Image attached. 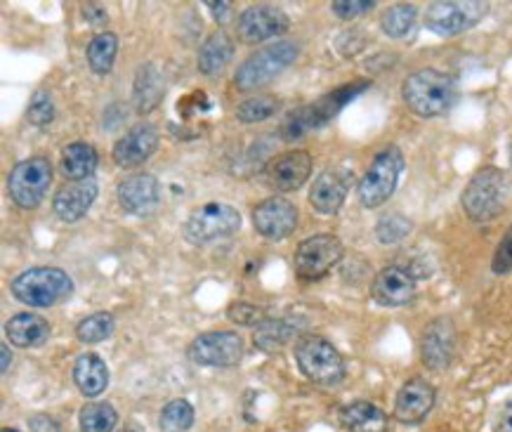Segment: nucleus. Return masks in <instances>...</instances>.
<instances>
[{
  "label": "nucleus",
  "instance_id": "1",
  "mask_svg": "<svg viewBox=\"0 0 512 432\" xmlns=\"http://www.w3.org/2000/svg\"><path fill=\"white\" fill-rule=\"evenodd\" d=\"M404 104L420 119H435L454 107L458 100V83L454 76L437 69H420L406 76L402 85Z\"/></svg>",
  "mask_w": 512,
  "mask_h": 432
},
{
  "label": "nucleus",
  "instance_id": "2",
  "mask_svg": "<svg viewBox=\"0 0 512 432\" xmlns=\"http://www.w3.org/2000/svg\"><path fill=\"white\" fill-rule=\"evenodd\" d=\"M369 85H371L369 81L345 83L343 88H338V90H333V93H326L324 97H319L317 102L291 111L279 128L284 142H293V140H298V137L312 133V130L326 126L333 116H338L340 111H343L347 104L354 100V97H359L361 93H364Z\"/></svg>",
  "mask_w": 512,
  "mask_h": 432
},
{
  "label": "nucleus",
  "instance_id": "3",
  "mask_svg": "<svg viewBox=\"0 0 512 432\" xmlns=\"http://www.w3.org/2000/svg\"><path fill=\"white\" fill-rule=\"evenodd\" d=\"M510 182L505 170L496 166H487L472 175L463 189L461 204L465 215L472 222H491L503 213L508 204Z\"/></svg>",
  "mask_w": 512,
  "mask_h": 432
},
{
  "label": "nucleus",
  "instance_id": "4",
  "mask_svg": "<svg viewBox=\"0 0 512 432\" xmlns=\"http://www.w3.org/2000/svg\"><path fill=\"white\" fill-rule=\"evenodd\" d=\"M293 355L295 362L300 366V371H303L314 385H321V388H336V385L343 383L347 371L345 359L331 340L314 336V333H305V336L295 340Z\"/></svg>",
  "mask_w": 512,
  "mask_h": 432
},
{
  "label": "nucleus",
  "instance_id": "5",
  "mask_svg": "<svg viewBox=\"0 0 512 432\" xmlns=\"http://www.w3.org/2000/svg\"><path fill=\"white\" fill-rule=\"evenodd\" d=\"M300 48L293 41H277L265 48H258L251 57H246L244 64L236 69L234 85L244 93H253V90L265 88L279 78L291 64L298 60Z\"/></svg>",
  "mask_w": 512,
  "mask_h": 432
},
{
  "label": "nucleus",
  "instance_id": "6",
  "mask_svg": "<svg viewBox=\"0 0 512 432\" xmlns=\"http://www.w3.org/2000/svg\"><path fill=\"white\" fill-rule=\"evenodd\" d=\"M10 291L29 307H52L71 296L74 281L59 267H31L12 279Z\"/></svg>",
  "mask_w": 512,
  "mask_h": 432
},
{
  "label": "nucleus",
  "instance_id": "7",
  "mask_svg": "<svg viewBox=\"0 0 512 432\" xmlns=\"http://www.w3.org/2000/svg\"><path fill=\"white\" fill-rule=\"evenodd\" d=\"M404 170V156L397 147H387L373 156L369 170L359 180V201L366 208L383 206L399 185Z\"/></svg>",
  "mask_w": 512,
  "mask_h": 432
},
{
  "label": "nucleus",
  "instance_id": "8",
  "mask_svg": "<svg viewBox=\"0 0 512 432\" xmlns=\"http://www.w3.org/2000/svg\"><path fill=\"white\" fill-rule=\"evenodd\" d=\"M241 213L229 204H206L189 213L182 234L189 244L206 246L220 239H229L239 232Z\"/></svg>",
  "mask_w": 512,
  "mask_h": 432
},
{
  "label": "nucleus",
  "instance_id": "9",
  "mask_svg": "<svg viewBox=\"0 0 512 432\" xmlns=\"http://www.w3.org/2000/svg\"><path fill=\"white\" fill-rule=\"evenodd\" d=\"M487 12L489 3H482V0H439L428 5L425 26L432 34L451 38L475 29L487 17Z\"/></svg>",
  "mask_w": 512,
  "mask_h": 432
},
{
  "label": "nucleus",
  "instance_id": "10",
  "mask_svg": "<svg viewBox=\"0 0 512 432\" xmlns=\"http://www.w3.org/2000/svg\"><path fill=\"white\" fill-rule=\"evenodd\" d=\"M52 182V163L43 156L19 161L8 175V189L12 201L19 208H36L48 194Z\"/></svg>",
  "mask_w": 512,
  "mask_h": 432
},
{
  "label": "nucleus",
  "instance_id": "11",
  "mask_svg": "<svg viewBox=\"0 0 512 432\" xmlns=\"http://www.w3.org/2000/svg\"><path fill=\"white\" fill-rule=\"evenodd\" d=\"M189 359L208 369H232L244 359V338L234 331H210L192 340Z\"/></svg>",
  "mask_w": 512,
  "mask_h": 432
},
{
  "label": "nucleus",
  "instance_id": "12",
  "mask_svg": "<svg viewBox=\"0 0 512 432\" xmlns=\"http://www.w3.org/2000/svg\"><path fill=\"white\" fill-rule=\"evenodd\" d=\"M343 244L333 234H317V237L305 239L295 248L293 265L300 279L314 281L326 277L328 272L343 260Z\"/></svg>",
  "mask_w": 512,
  "mask_h": 432
},
{
  "label": "nucleus",
  "instance_id": "13",
  "mask_svg": "<svg viewBox=\"0 0 512 432\" xmlns=\"http://www.w3.org/2000/svg\"><path fill=\"white\" fill-rule=\"evenodd\" d=\"M458 348L456 324L451 317H437L425 326L420 338V359L430 371H446L454 362Z\"/></svg>",
  "mask_w": 512,
  "mask_h": 432
},
{
  "label": "nucleus",
  "instance_id": "14",
  "mask_svg": "<svg viewBox=\"0 0 512 432\" xmlns=\"http://www.w3.org/2000/svg\"><path fill=\"white\" fill-rule=\"evenodd\" d=\"M291 19L286 17V12L277 8V5H251L241 12L239 17V38L246 45H258L269 38H277L286 34Z\"/></svg>",
  "mask_w": 512,
  "mask_h": 432
},
{
  "label": "nucleus",
  "instance_id": "15",
  "mask_svg": "<svg viewBox=\"0 0 512 432\" xmlns=\"http://www.w3.org/2000/svg\"><path fill=\"white\" fill-rule=\"evenodd\" d=\"M253 227L267 241H284L298 227V208L284 196H272L253 208Z\"/></svg>",
  "mask_w": 512,
  "mask_h": 432
},
{
  "label": "nucleus",
  "instance_id": "16",
  "mask_svg": "<svg viewBox=\"0 0 512 432\" xmlns=\"http://www.w3.org/2000/svg\"><path fill=\"white\" fill-rule=\"evenodd\" d=\"M116 196L123 211L137 218H147L161 204V185L154 175L137 173L118 185Z\"/></svg>",
  "mask_w": 512,
  "mask_h": 432
},
{
  "label": "nucleus",
  "instance_id": "17",
  "mask_svg": "<svg viewBox=\"0 0 512 432\" xmlns=\"http://www.w3.org/2000/svg\"><path fill=\"white\" fill-rule=\"evenodd\" d=\"M312 175V156L305 149H295V152H286L274 156L267 163L265 178L269 187H274L277 192H295L307 182Z\"/></svg>",
  "mask_w": 512,
  "mask_h": 432
},
{
  "label": "nucleus",
  "instance_id": "18",
  "mask_svg": "<svg viewBox=\"0 0 512 432\" xmlns=\"http://www.w3.org/2000/svg\"><path fill=\"white\" fill-rule=\"evenodd\" d=\"M437 392L423 378H411L399 388L395 397V421L402 425H420L435 409Z\"/></svg>",
  "mask_w": 512,
  "mask_h": 432
},
{
  "label": "nucleus",
  "instance_id": "19",
  "mask_svg": "<svg viewBox=\"0 0 512 432\" xmlns=\"http://www.w3.org/2000/svg\"><path fill=\"white\" fill-rule=\"evenodd\" d=\"M371 298L383 307H404L416 298V279L399 265H387L371 284Z\"/></svg>",
  "mask_w": 512,
  "mask_h": 432
},
{
  "label": "nucleus",
  "instance_id": "20",
  "mask_svg": "<svg viewBox=\"0 0 512 432\" xmlns=\"http://www.w3.org/2000/svg\"><path fill=\"white\" fill-rule=\"evenodd\" d=\"M97 199V180L88 178L81 182H67L62 189H57L52 199V211L62 222H78L88 215Z\"/></svg>",
  "mask_w": 512,
  "mask_h": 432
},
{
  "label": "nucleus",
  "instance_id": "21",
  "mask_svg": "<svg viewBox=\"0 0 512 432\" xmlns=\"http://www.w3.org/2000/svg\"><path fill=\"white\" fill-rule=\"evenodd\" d=\"M159 147V130L149 123L128 130L114 147V163L121 168H135L144 163Z\"/></svg>",
  "mask_w": 512,
  "mask_h": 432
},
{
  "label": "nucleus",
  "instance_id": "22",
  "mask_svg": "<svg viewBox=\"0 0 512 432\" xmlns=\"http://www.w3.org/2000/svg\"><path fill=\"white\" fill-rule=\"evenodd\" d=\"M350 175L340 168H328L314 180L310 189V204L321 215H336L345 204Z\"/></svg>",
  "mask_w": 512,
  "mask_h": 432
},
{
  "label": "nucleus",
  "instance_id": "23",
  "mask_svg": "<svg viewBox=\"0 0 512 432\" xmlns=\"http://www.w3.org/2000/svg\"><path fill=\"white\" fill-rule=\"evenodd\" d=\"M338 421L347 432H387L390 430V418L380 407L366 399H354L347 402L338 411Z\"/></svg>",
  "mask_w": 512,
  "mask_h": 432
},
{
  "label": "nucleus",
  "instance_id": "24",
  "mask_svg": "<svg viewBox=\"0 0 512 432\" xmlns=\"http://www.w3.org/2000/svg\"><path fill=\"white\" fill-rule=\"evenodd\" d=\"M5 333H8L10 343L15 345V348L31 350L48 343L50 324L34 312H19L5 324Z\"/></svg>",
  "mask_w": 512,
  "mask_h": 432
},
{
  "label": "nucleus",
  "instance_id": "25",
  "mask_svg": "<svg viewBox=\"0 0 512 432\" xmlns=\"http://www.w3.org/2000/svg\"><path fill=\"white\" fill-rule=\"evenodd\" d=\"M163 95H166V83H163V74L156 69V64L147 62L137 69L135 85H133V102L140 114H152L159 107Z\"/></svg>",
  "mask_w": 512,
  "mask_h": 432
},
{
  "label": "nucleus",
  "instance_id": "26",
  "mask_svg": "<svg viewBox=\"0 0 512 432\" xmlns=\"http://www.w3.org/2000/svg\"><path fill=\"white\" fill-rule=\"evenodd\" d=\"M74 383L85 397H100L109 385V369L102 357L85 352L74 364Z\"/></svg>",
  "mask_w": 512,
  "mask_h": 432
},
{
  "label": "nucleus",
  "instance_id": "27",
  "mask_svg": "<svg viewBox=\"0 0 512 432\" xmlns=\"http://www.w3.org/2000/svg\"><path fill=\"white\" fill-rule=\"evenodd\" d=\"M234 57V43L225 31H213L199 50V71L203 76H218L229 67Z\"/></svg>",
  "mask_w": 512,
  "mask_h": 432
},
{
  "label": "nucleus",
  "instance_id": "28",
  "mask_svg": "<svg viewBox=\"0 0 512 432\" xmlns=\"http://www.w3.org/2000/svg\"><path fill=\"white\" fill-rule=\"evenodd\" d=\"M97 163H100V159H97L93 144L71 142L62 149V173L64 178H69L71 182L93 178Z\"/></svg>",
  "mask_w": 512,
  "mask_h": 432
},
{
  "label": "nucleus",
  "instance_id": "29",
  "mask_svg": "<svg viewBox=\"0 0 512 432\" xmlns=\"http://www.w3.org/2000/svg\"><path fill=\"white\" fill-rule=\"evenodd\" d=\"M416 17H418L416 5H409V3L392 5V8H387L383 12V17H380V29H383V34L390 38H404L411 34L413 24H416Z\"/></svg>",
  "mask_w": 512,
  "mask_h": 432
},
{
  "label": "nucleus",
  "instance_id": "30",
  "mask_svg": "<svg viewBox=\"0 0 512 432\" xmlns=\"http://www.w3.org/2000/svg\"><path fill=\"white\" fill-rule=\"evenodd\" d=\"M118 52V38L111 34V31H104V34H97L93 41L88 43V64L95 74H109L111 67H114Z\"/></svg>",
  "mask_w": 512,
  "mask_h": 432
},
{
  "label": "nucleus",
  "instance_id": "31",
  "mask_svg": "<svg viewBox=\"0 0 512 432\" xmlns=\"http://www.w3.org/2000/svg\"><path fill=\"white\" fill-rule=\"evenodd\" d=\"M118 423L116 409L107 402H93L85 404L78 414V425L81 432H114Z\"/></svg>",
  "mask_w": 512,
  "mask_h": 432
},
{
  "label": "nucleus",
  "instance_id": "32",
  "mask_svg": "<svg viewBox=\"0 0 512 432\" xmlns=\"http://www.w3.org/2000/svg\"><path fill=\"white\" fill-rule=\"evenodd\" d=\"M116 329L114 317L109 312H95L90 317H85L83 322H78L76 326V338L85 345H95L107 340L111 333Z\"/></svg>",
  "mask_w": 512,
  "mask_h": 432
},
{
  "label": "nucleus",
  "instance_id": "33",
  "mask_svg": "<svg viewBox=\"0 0 512 432\" xmlns=\"http://www.w3.org/2000/svg\"><path fill=\"white\" fill-rule=\"evenodd\" d=\"M194 425V407L187 399H173L161 409V432H187Z\"/></svg>",
  "mask_w": 512,
  "mask_h": 432
},
{
  "label": "nucleus",
  "instance_id": "34",
  "mask_svg": "<svg viewBox=\"0 0 512 432\" xmlns=\"http://www.w3.org/2000/svg\"><path fill=\"white\" fill-rule=\"evenodd\" d=\"M277 111H279V97L258 95V97H248L246 102L239 104V109H236V119L246 123V126H251V123H262L272 119Z\"/></svg>",
  "mask_w": 512,
  "mask_h": 432
},
{
  "label": "nucleus",
  "instance_id": "35",
  "mask_svg": "<svg viewBox=\"0 0 512 432\" xmlns=\"http://www.w3.org/2000/svg\"><path fill=\"white\" fill-rule=\"evenodd\" d=\"M291 333H293V326L284 322V319H265V322L255 329L253 340L260 350L272 352L281 348V345L291 338Z\"/></svg>",
  "mask_w": 512,
  "mask_h": 432
},
{
  "label": "nucleus",
  "instance_id": "36",
  "mask_svg": "<svg viewBox=\"0 0 512 432\" xmlns=\"http://www.w3.org/2000/svg\"><path fill=\"white\" fill-rule=\"evenodd\" d=\"M413 229L411 220L402 213H390L385 218L378 220L376 225V239L380 244H399V241L409 237V232Z\"/></svg>",
  "mask_w": 512,
  "mask_h": 432
},
{
  "label": "nucleus",
  "instance_id": "37",
  "mask_svg": "<svg viewBox=\"0 0 512 432\" xmlns=\"http://www.w3.org/2000/svg\"><path fill=\"white\" fill-rule=\"evenodd\" d=\"M26 119L34 123V126H48V123H52V119H55V104H52L50 93H45V90L34 93L29 109H26Z\"/></svg>",
  "mask_w": 512,
  "mask_h": 432
},
{
  "label": "nucleus",
  "instance_id": "38",
  "mask_svg": "<svg viewBox=\"0 0 512 432\" xmlns=\"http://www.w3.org/2000/svg\"><path fill=\"white\" fill-rule=\"evenodd\" d=\"M227 317L239 326H260L265 322V310L253 303H232L227 310Z\"/></svg>",
  "mask_w": 512,
  "mask_h": 432
},
{
  "label": "nucleus",
  "instance_id": "39",
  "mask_svg": "<svg viewBox=\"0 0 512 432\" xmlns=\"http://www.w3.org/2000/svg\"><path fill=\"white\" fill-rule=\"evenodd\" d=\"M491 270H494V274H498V277L512 272V227L508 229V234H505L501 244L496 248L494 260H491Z\"/></svg>",
  "mask_w": 512,
  "mask_h": 432
},
{
  "label": "nucleus",
  "instance_id": "40",
  "mask_svg": "<svg viewBox=\"0 0 512 432\" xmlns=\"http://www.w3.org/2000/svg\"><path fill=\"white\" fill-rule=\"evenodd\" d=\"M371 8H376V3H373V0H336V3H331V10L336 12L340 19L361 17V15H366Z\"/></svg>",
  "mask_w": 512,
  "mask_h": 432
},
{
  "label": "nucleus",
  "instance_id": "41",
  "mask_svg": "<svg viewBox=\"0 0 512 432\" xmlns=\"http://www.w3.org/2000/svg\"><path fill=\"white\" fill-rule=\"evenodd\" d=\"M494 432H512V399H505L494 416Z\"/></svg>",
  "mask_w": 512,
  "mask_h": 432
},
{
  "label": "nucleus",
  "instance_id": "42",
  "mask_svg": "<svg viewBox=\"0 0 512 432\" xmlns=\"http://www.w3.org/2000/svg\"><path fill=\"white\" fill-rule=\"evenodd\" d=\"M29 428L31 432H59V425L55 418H50L48 414H36L29 418Z\"/></svg>",
  "mask_w": 512,
  "mask_h": 432
},
{
  "label": "nucleus",
  "instance_id": "43",
  "mask_svg": "<svg viewBox=\"0 0 512 432\" xmlns=\"http://www.w3.org/2000/svg\"><path fill=\"white\" fill-rule=\"evenodd\" d=\"M83 15L90 24H95V26H102L104 22H107V12L102 10V5H95V3L83 5Z\"/></svg>",
  "mask_w": 512,
  "mask_h": 432
},
{
  "label": "nucleus",
  "instance_id": "44",
  "mask_svg": "<svg viewBox=\"0 0 512 432\" xmlns=\"http://www.w3.org/2000/svg\"><path fill=\"white\" fill-rule=\"evenodd\" d=\"M208 8L215 15V19H218V22H220V19L229 12V3H208Z\"/></svg>",
  "mask_w": 512,
  "mask_h": 432
},
{
  "label": "nucleus",
  "instance_id": "45",
  "mask_svg": "<svg viewBox=\"0 0 512 432\" xmlns=\"http://www.w3.org/2000/svg\"><path fill=\"white\" fill-rule=\"evenodd\" d=\"M0 352H3V364H0V371L8 373V371H10V364H12L10 348H8V345H0Z\"/></svg>",
  "mask_w": 512,
  "mask_h": 432
},
{
  "label": "nucleus",
  "instance_id": "46",
  "mask_svg": "<svg viewBox=\"0 0 512 432\" xmlns=\"http://www.w3.org/2000/svg\"><path fill=\"white\" fill-rule=\"evenodd\" d=\"M126 432H140V430H137V428H135V425H133V428H128Z\"/></svg>",
  "mask_w": 512,
  "mask_h": 432
},
{
  "label": "nucleus",
  "instance_id": "47",
  "mask_svg": "<svg viewBox=\"0 0 512 432\" xmlns=\"http://www.w3.org/2000/svg\"><path fill=\"white\" fill-rule=\"evenodd\" d=\"M510 163H512V142H510Z\"/></svg>",
  "mask_w": 512,
  "mask_h": 432
},
{
  "label": "nucleus",
  "instance_id": "48",
  "mask_svg": "<svg viewBox=\"0 0 512 432\" xmlns=\"http://www.w3.org/2000/svg\"><path fill=\"white\" fill-rule=\"evenodd\" d=\"M3 432H17V430H10V428H5V430H3Z\"/></svg>",
  "mask_w": 512,
  "mask_h": 432
}]
</instances>
